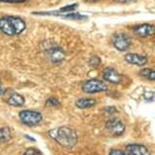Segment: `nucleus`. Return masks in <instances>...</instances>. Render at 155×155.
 I'll return each mask as SVG.
<instances>
[{
  "label": "nucleus",
  "instance_id": "f257e3e1",
  "mask_svg": "<svg viewBox=\"0 0 155 155\" xmlns=\"http://www.w3.org/2000/svg\"><path fill=\"white\" fill-rule=\"evenodd\" d=\"M48 135L51 139L65 148H73L78 143V135L74 129L62 126L48 131Z\"/></svg>",
  "mask_w": 155,
  "mask_h": 155
},
{
  "label": "nucleus",
  "instance_id": "f03ea898",
  "mask_svg": "<svg viewBox=\"0 0 155 155\" xmlns=\"http://www.w3.org/2000/svg\"><path fill=\"white\" fill-rule=\"evenodd\" d=\"M25 22L17 16L0 17V31L6 36L11 37L20 35L25 30Z\"/></svg>",
  "mask_w": 155,
  "mask_h": 155
},
{
  "label": "nucleus",
  "instance_id": "7ed1b4c3",
  "mask_svg": "<svg viewBox=\"0 0 155 155\" xmlns=\"http://www.w3.org/2000/svg\"><path fill=\"white\" fill-rule=\"evenodd\" d=\"M18 118L20 122L23 125L28 126V127H36L39 124H41L43 121V116L40 112L31 110H21L18 114Z\"/></svg>",
  "mask_w": 155,
  "mask_h": 155
},
{
  "label": "nucleus",
  "instance_id": "20e7f679",
  "mask_svg": "<svg viewBox=\"0 0 155 155\" xmlns=\"http://www.w3.org/2000/svg\"><path fill=\"white\" fill-rule=\"evenodd\" d=\"M82 90L84 93L94 94V93H97V92L107 91V85L104 81H101L99 79H89L83 83Z\"/></svg>",
  "mask_w": 155,
  "mask_h": 155
},
{
  "label": "nucleus",
  "instance_id": "39448f33",
  "mask_svg": "<svg viewBox=\"0 0 155 155\" xmlns=\"http://www.w3.org/2000/svg\"><path fill=\"white\" fill-rule=\"evenodd\" d=\"M106 128L113 136H122L126 131V125L117 118H110L106 123Z\"/></svg>",
  "mask_w": 155,
  "mask_h": 155
},
{
  "label": "nucleus",
  "instance_id": "423d86ee",
  "mask_svg": "<svg viewBox=\"0 0 155 155\" xmlns=\"http://www.w3.org/2000/svg\"><path fill=\"white\" fill-rule=\"evenodd\" d=\"M112 42L114 47L121 52H125L131 47V39L127 35L119 33L115 34L112 38Z\"/></svg>",
  "mask_w": 155,
  "mask_h": 155
},
{
  "label": "nucleus",
  "instance_id": "0eeeda50",
  "mask_svg": "<svg viewBox=\"0 0 155 155\" xmlns=\"http://www.w3.org/2000/svg\"><path fill=\"white\" fill-rule=\"evenodd\" d=\"M127 155H151L149 149L142 144H128L126 146V152Z\"/></svg>",
  "mask_w": 155,
  "mask_h": 155
},
{
  "label": "nucleus",
  "instance_id": "6e6552de",
  "mask_svg": "<svg viewBox=\"0 0 155 155\" xmlns=\"http://www.w3.org/2000/svg\"><path fill=\"white\" fill-rule=\"evenodd\" d=\"M133 31L137 37L147 38L154 34V27L152 25H149V23H143V25H139L134 27Z\"/></svg>",
  "mask_w": 155,
  "mask_h": 155
},
{
  "label": "nucleus",
  "instance_id": "1a4fd4ad",
  "mask_svg": "<svg viewBox=\"0 0 155 155\" xmlns=\"http://www.w3.org/2000/svg\"><path fill=\"white\" fill-rule=\"evenodd\" d=\"M102 77L104 80H107V82L114 83V84H119L122 82V75L117 71V70L113 68H106L102 72Z\"/></svg>",
  "mask_w": 155,
  "mask_h": 155
},
{
  "label": "nucleus",
  "instance_id": "9d476101",
  "mask_svg": "<svg viewBox=\"0 0 155 155\" xmlns=\"http://www.w3.org/2000/svg\"><path fill=\"white\" fill-rule=\"evenodd\" d=\"M48 57L52 63H61L66 58V53L59 47H54L48 51Z\"/></svg>",
  "mask_w": 155,
  "mask_h": 155
},
{
  "label": "nucleus",
  "instance_id": "9b49d317",
  "mask_svg": "<svg viewBox=\"0 0 155 155\" xmlns=\"http://www.w3.org/2000/svg\"><path fill=\"white\" fill-rule=\"evenodd\" d=\"M126 62L129 64H133V65L137 66H143L148 62V58L145 55H140L135 53H128L125 56Z\"/></svg>",
  "mask_w": 155,
  "mask_h": 155
},
{
  "label": "nucleus",
  "instance_id": "f8f14e48",
  "mask_svg": "<svg viewBox=\"0 0 155 155\" xmlns=\"http://www.w3.org/2000/svg\"><path fill=\"white\" fill-rule=\"evenodd\" d=\"M6 102L9 106H12V107H22L25 102V99L21 94H19V93L12 92L8 96V98L6 99Z\"/></svg>",
  "mask_w": 155,
  "mask_h": 155
},
{
  "label": "nucleus",
  "instance_id": "ddd939ff",
  "mask_svg": "<svg viewBox=\"0 0 155 155\" xmlns=\"http://www.w3.org/2000/svg\"><path fill=\"white\" fill-rule=\"evenodd\" d=\"M96 104V101L93 98H79L75 101V106L80 110H85V109H90V107H94Z\"/></svg>",
  "mask_w": 155,
  "mask_h": 155
},
{
  "label": "nucleus",
  "instance_id": "4468645a",
  "mask_svg": "<svg viewBox=\"0 0 155 155\" xmlns=\"http://www.w3.org/2000/svg\"><path fill=\"white\" fill-rule=\"evenodd\" d=\"M12 138V133L8 127L0 128V143H5L10 141Z\"/></svg>",
  "mask_w": 155,
  "mask_h": 155
},
{
  "label": "nucleus",
  "instance_id": "2eb2a0df",
  "mask_svg": "<svg viewBox=\"0 0 155 155\" xmlns=\"http://www.w3.org/2000/svg\"><path fill=\"white\" fill-rule=\"evenodd\" d=\"M139 74L141 75L142 77H144L148 80H151V81L155 80V71H154V69H152V68L142 69L141 71L139 72Z\"/></svg>",
  "mask_w": 155,
  "mask_h": 155
},
{
  "label": "nucleus",
  "instance_id": "dca6fc26",
  "mask_svg": "<svg viewBox=\"0 0 155 155\" xmlns=\"http://www.w3.org/2000/svg\"><path fill=\"white\" fill-rule=\"evenodd\" d=\"M61 16L64 17L66 19H72V20H82V19H87V16L85 15H81L80 13H76V12H69L66 14H60Z\"/></svg>",
  "mask_w": 155,
  "mask_h": 155
},
{
  "label": "nucleus",
  "instance_id": "f3484780",
  "mask_svg": "<svg viewBox=\"0 0 155 155\" xmlns=\"http://www.w3.org/2000/svg\"><path fill=\"white\" fill-rule=\"evenodd\" d=\"M60 104H61L60 101L55 97H50L47 99V101H46V106L50 107H59Z\"/></svg>",
  "mask_w": 155,
  "mask_h": 155
},
{
  "label": "nucleus",
  "instance_id": "a211bd4d",
  "mask_svg": "<svg viewBox=\"0 0 155 155\" xmlns=\"http://www.w3.org/2000/svg\"><path fill=\"white\" fill-rule=\"evenodd\" d=\"M22 155H43V153L37 148H28Z\"/></svg>",
  "mask_w": 155,
  "mask_h": 155
},
{
  "label": "nucleus",
  "instance_id": "6ab92c4d",
  "mask_svg": "<svg viewBox=\"0 0 155 155\" xmlns=\"http://www.w3.org/2000/svg\"><path fill=\"white\" fill-rule=\"evenodd\" d=\"M101 58L97 56H92L89 59V65L91 67H97L101 64Z\"/></svg>",
  "mask_w": 155,
  "mask_h": 155
},
{
  "label": "nucleus",
  "instance_id": "aec40b11",
  "mask_svg": "<svg viewBox=\"0 0 155 155\" xmlns=\"http://www.w3.org/2000/svg\"><path fill=\"white\" fill-rule=\"evenodd\" d=\"M109 155H127L123 150H120V149H112L109 152Z\"/></svg>",
  "mask_w": 155,
  "mask_h": 155
},
{
  "label": "nucleus",
  "instance_id": "412c9836",
  "mask_svg": "<svg viewBox=\"0 0 155 155\" xmlns=\"http://www.w3.org/2000/svg\"><path fill=\"white\" fill-rule=\"evenodd\" d=\"M144 97L146 101H154V93L153 92H145Z\"/></svg>",
  "mask_w": 155,
  "mask_h": 155
},
{
  "label": "nucleus",
  "instance_id": "4be33fe9",
  "mask_svg": "<svg viewBox=\"0 0 155 155\" xmlns=\"http://www.w3.org/2000/svg\"><path fill=\"white\" fill-rule=\"evenodd\" d=\"M27 0H0V2H5V3H19V2H25Z\"/></svg>",
  "mask_w": 155,
  "mask_h": 155
},
{
  "label": "nucleus",
  "instance_id": "5701e85b",
  "mask_svg": "<svg viewBox=\"0 0 155 155\" xmlns=\"http://www.w3.org/2000/svg\"><path fill=\"white\" fill-rule=\"evenodd\" d=\"M104 112L107 113V114H115V113H117V109L115 107H106V109H104Z\"/></svg>",
  "mask_w": 155,
  "mask_h": 155
},
{
  "label": "nucleus",
  "instance_id": "b1692460",
  "mask_svg": "<svg viewBox=\"0 0 155 155\" xmlns=\"http://www.w3.org/2000/svg\"><path fill=\"white\" fill-rule=\"evenodd\" d=\"M116 1L119 3H130V2H134L136 0H116Z\"/></svg>",
  "mask_w": 155,
  "mask_h": 155
},
{
  "label": "nucleus",
  "instance_id": "393cba45",
  "mask_svg": "<svg viewBox=\"0 0 155 155\" xmlns=\"http://www.w3.org/2000/svg\"><path fill=\"white\" fill-rule=\"evenodd\" d=\"M5 93V89L2 87V84H1V82H0V95H3Z\"/></svg>",
  "mask_w": 155,
  "mask_h": 155
},
{
  "label": "nucleus",
  "instance_id": "a878e982",
  "mask_svg": "<svg viewBox=\"0 0 155 155\" xmlns=\"http://www.w3.org/2000/svg\"><path fill=\"white\" fill-rule=\"evenodd\" d=\"M83 1H85V2H88V3H94V2L98 1V0H83Z\"/></svg>",
  "mask_w": 155,
  "mask_h": 155
},
{
  "label": "nucleus",
  "instance_id": "bb28decb",
  "mask_svg": "<svg viewBox=\"0 0 155 155\" xmlns=\"http://www.w3.org/2000/svg\"><path fill=\"white\" fill-rule=\"evenodd\" d=\"M25 138H27V139H28V140H31V141H33V142L36 141V140H35L34 138H31V137H30V136H27V135H25Z\"/></svg>",
  "mask_w": 155,
  "mask_h": 155
}]
</instances>
